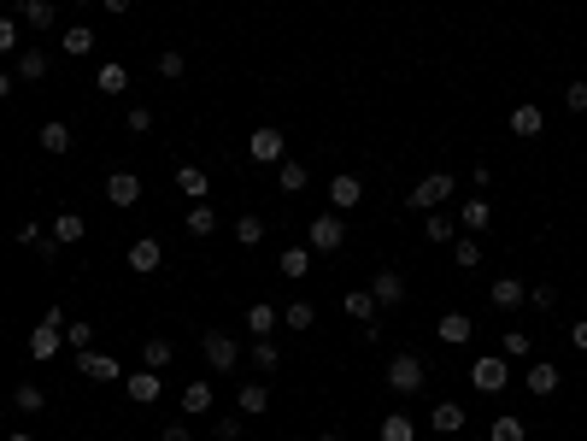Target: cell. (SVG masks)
Wrapping results in <instances>:
<instances>
[{"instance_id":"obj_1","label":"cell","mask_w":587,"mask_h":441,"mask_svg":"<svg viewBox=\"0 0 587 441\" xmlns=\"http://www.w3.org/2000/svg\"><path fill=\"white\" fill-rule=\"evenodd\" d=\"M200 359H206L218 377H229V370L241 365V342L229 336V329H206V336H200Z\"/></svg>"},{"instance_id":"obj_2","label":"cell","mask_w":587,"mask_h":441,"mask_svg":"<svg viewBox=\"0 0 587 441\" xmlns=\"http://www.w3.org/2000/svg\"><path fill=\"white\" fill-rule=\"evenodd\" d=\"M452 188H459V177H447V171H429V177H418V183H411V206H418V212H441V206H447L452 200Z\"/></svg>"},{"instance_id":"obj_3","label":"cell","mask_w":587,"mask_h":441,"mask_svg":"<svg viewBox=\"0 0 587 441\" xmlns=\"http://www.w3.org/2000/svg\"><path fill=\"white\" fill-rule=\"evenodd\" d=\"M423 383H429V370H423L418 354H393V359H388V388H393L400 400H411Z\"/></svg>"},{"instance_id":"obj_4","label":"cell","mask_w":587,"mask_h":441,"mask_svg":"<svg viewBox=\"0 0 587 441\" xmlns=\"http://www.w3.org/2000/svg\"><path fill=\"white\" fill-rule=\"evenodd\" d=\"M505 383H511V359H505V354H482L470 365V388H475V395H500Z\"/></svg>"},{"instance_id":"obj_5","label":"cell","mask_w":587,"mask_h":441,"mask_svg":"<svg viewBox=\"0 0 587 441\" xmlns=\"http://www.w3.org/2000/svg\"><path fill=\"white\" fill-rule=\"evenodd\" d=\"M341 242H347L341 212H318V218L306 224V247H311V254H341Z\"/></svg>"},{"instance_id":"obj_6","label":"cell","mask_w":587,"mask_h":441,"mask_svg":"<svg viewBox=\"0 0 587 441\" xmlns=\"http://www.w3.org/2000/svg\"><path fill=\"white\" fill-rule=\"evenodd\" d=\"M70 365H77V377H88V383H118V377H124V365H118L112 354H100V347L70 354Z\"/></svg>"},{"instance_id":"obj_7","label":"cell","mask_w":587,"mask_h":441,"mask_svg":"<svg viewBox=\"0 0 587 441\" xmlns=\"http://www.w3.org/2000/svg\"><path fill=\"white\" fill-rule=\"evenodd\" d=\"M282 154H288V136H282V129H252L247 136V159L252 165H282Z\"/></svg>"},{"instance_id":"obj_8","label":"cell","mask_w":587,"mask_h":441,"mask_svg":"<svg viewBox=\"0 0 587 441\" xmlns=\"http://www.w3.org/2000/svg\"><path fill=\"white\" fill-rule=\"evenodd\" d=\"M124 395H129V406H159V395H165V377H159V370H129L124 377Z\"/></svg>"},{"instance_id":"obj_9","label":"cell","mask_w":587,"mask_h":441,"mask_svg":"<svg viewBox=\"0 0 587 441\" xmlns=\"http://www.w3.org/2000/svg\"><path fill=\"white\" fill-rule=\"evenodd\" d=\"M124 259H129V270H136V277H153V270L165 265V242H159V236H136Z\"/></svg>"},{"instance_id":"obj_10","label":"cell","mask_w":587,"mask_h":441,"mask_svg":"<svg viewBox=\"0 0 587 441\" xmlns=\"http://www.w3.org/2000/svg\"><path fill=\"white\" fill-rule=\"evenodd\" d=\"M488 300H493V312H517V306H529V283L523 277H500L488 288Z\"/></svg>"},{"instance_id":"obj_11","label":"cell","mask_w":587,"mask_h":441,"mask_svg":"<svg viewBox=\"0 0 587 441\" xmlns=\"http://www.w3.org/2000/svg\"><path fill=\"white\" fill-rule=\"evenodd\" d=\"M488 224H493L488 195H470V200L459 206V229H464V236H488Z\"/></svg>"},{"instance_id":"obj_12","label":"cell","mask_w":587,"mask_h":441,"mask_svg":"<svg viewBox=\"0 0 587 441\" xmlns=\"http://www.w3.org/2000/svg\"><path fill=\"white\" fill-rule=\"evenodd\" d=\"M106 200H112L118 212H129V206L141 200V177L136 171H112V177H106Z\"/></svg>"},{"instance_id":"obj_13","label":"cell","mask_w":587,"mask_h":441,"mask_svg":"<svg viewBox=\"0 0 587 441\" xmlns=\"http://www.w3.org/2000/svg\"><path fill=\"white\" fill-rule=\"evenodd\" d=\"M364 200V177H329V212H352Z\"/></svg>"},{"instance_id":"obj_14","label":"cell","mask_w":587,"mask_h":441,"mask_svg":"<svg viewBox=\"0 0 587 441\" xmlns=\"http://www.w3.org/2000/svg\"><path fill=\"white\" fill-rule=\"evenodd\" d=\"M18 18H24L36 36H47V29L59 24V6H54V0H18Z\"/></svg>"},{"instance_id":"obj_15","label":"cell","mask_w":587,"mask_h":441,"mask_svg":"<svg viewBox=\"0 0 587 441\" xmlns=\"http://www.w3.org/2000/svg\"><path fill=\"white\" fill-rule=\"evenodd\" d=\"M59 342H65V329H54V324H36V329H29V359H36V365L59 359Z\"/></svg>"},{"instance_id":"obj_16","label":"cell","mask_w":587,"mask_h":441,"mask_svg":"<svg viewBox=\"0 0 587 441\" xmlns=\"http://www.w3.org/2000/svg\"><path fill=\"white\" fill-rule=\"evenodd\" d=\"M546 129V112L534 106V100H523V106H511V136H523V142H534Z\"/></svg>"},{"instance_id":"obj_17","label":"cell","mask_w":587,"mask_h":441,"mask_svg":"<svg viewBox=\"0 0 587 441\" xmlns=\"http://www.w3.org/2000/svg\"><path fill=\"white\" fill-rule=\"evenodd\" d=\"M47 236H54L59 247H77V242L88 236V218H83V212H59L54 224H47Z\"/></svg>"},{"instance_id":"obj_18","label":"cell","mask_w":587,"mask_h":441,"mask_svg":"<svg viewBox=\"0 0 587 441\" xmlns=\"http://www.w3.org/2000/svg\"><path fill=\"white\" fill-rule=\"evenodd\" d=\"M277 270L288 277V283H300V277H311V247H306V242L282 247V254H277Z\"/></svg>"},{"instance_id":"obj_19","label":"cell","mask_w":587,"mask_h":441,"mask_svg":"<svg viewBox=\"0 0 587 441\" xmlns=\"http://www.w3.org/2000/svg\"><path fill=\"white\" fill-rule=\"evenodd\" d=\"M370 295H376V306H400L406 300V277L400 270H376L370 277Z\"/></svg>"},{"instance_id":"obj_20","label":"cell","mask_w":587,"mask_h":441,"mask_svg":"<svg viewBox=\"0 0 587 441\" xmlns=\"http://www.w3.org/2000/svg\"><path fill=\"white\" fill-rule=\"evenodd\" d=\"M341 312L347 318H359V324H376V295H370V288H347V295H341Z\"/></svg>"},{"instance_id":"obj_21","label":"cell","mask_w":587,"mask_h":441,"mask_svg":"<svg viewBox=\"0 0 587 441\" xmlns=\"http://www.w3.org/2000/svg\"><path fill=\"white\" fill-rule=\"evenodd\" d=\"M47 65H54V59H47V47H24V54H18V65H12V77H18V83H42Z\"/></svg>"},{"instance_id":"obj_22","label":"cell","mask_w":587,"mask_h":441,"mask_svg":"<svg viewBox=\"0 0 587 441\" xmlns=\"http://www.w3.org/2000/svg\"><path fill=\"white\" fill-rule=\"evenodd\" d=\"M277 324H282V312L270 306V300H252L247 306V336L259 342V336H277Z\"/></svg>"},{"instance_id":"obj_23","label":"cell","mask_w":587,"mask_h":441,"mask_svg":"<svg viewBox=\"0 0 587 441\" xmlns=\"http://www.w3.org/2000/svg\"><path fill=\"white\" fill-rule=\"evenodd\" d=\"M182 229H188L194 242H206L211 229H218V212H211V200H188V218H182Z\"/></svg>"},{"instance_id":"obj_24","label":"cell","mask_w":587,"mask_h":441,"mask_svg":"<svg viewBox=\"0 0 587 441\" xmlns=\"http://www.w3.org/2000/svg\"><path fill=\"white\" fill-rule=\"evenodd\" d=\"M236 412L265 418V412H270V388H265V383H241V388H236Z\"/></svg>"},{"instance_id":"obj_25","label":"cell","mask_w":587,"mask_h":441,"mask_svg":"<svg viewBox=\"0 0 587 441\" xmlns=\"http://www.w3.org/2000/svg\"><path fill=\"white\" fill-rule=\"evenodd\" d=\"M177 195L182 200H206L211 195V177L200 171V165H177Z\"/></svg>"},{"instance_id":"obj_26","label":"cell","mask_w":587,"mask_h":441,"mask_svg":"<svg viewBox=\"0 0 587 441\" xmlns=\"http://www.w3.org/2000/svg\"><path fill=\"white\" fill-rule=\"evenodd\" d=\"M423 242H429V247H452V242H459V218L429 212V218H423Z\"/></svg>"},{"instance_id":"obj_27","label":"cell","mask_w":587,"mask_h":441,"mask_svg":"<svg viewBox=\"0 0 587 441\" xmlns=\"http://www.w3.org/2000/svg\"><path fill=\"white\" fill-rule=\"evenodd\" d=\"M306 183H311V171H306V165H300V159H282V165H277V188H282V195H306Z\"/></svg>"},{"instance_id":"obj_28","label":"cell","mask_w":587,"mask_h":441,"mask_svg":"<svg viewBox=\"0 0 587 441\" xmlns=\"http://www.w3.org/2000/svg\"><path fill=\"white\" fill-rule=\"evenodd\" d=\"M434 336H441V342H447V347H464V342H470V336H475V324H470V318H464V312H447V318H441V324H434Z\"/></svg>"},{"instance_id":"obj_29","label":"cell","mask_w":587,"mask_h":441,"mask_svg":"<svg viewBox=\"0 0 587 441\" xmlns=\"http://www.w3.org/2000/svg\"><path fill=\"white\" fill-rule=\"evenodd\" d=\"M59 47H65L70 59L95 54V24H70V29H59Z\"/></svg>"},{"instance_id":"obj_30","label":"cell","mask_w":587,"mask_h":441,"mask_svg":"<svg viewBox=\"0 0 587 441\" xmlns=\"http://www.w3.org/2000/svg\"><path fill=\"white\" fill-rule=\"evenodd\" d=\"M182 412H211V400H218V395H211V383H206V377H194V383H182Z\"/></svg>"},{"instance_id":"obj_31","label":"cell","mask_w":587,"mask_h":441,"mask_svg":"<svg viewBox=\"0 0 587 441\" xmlns=\"http://www.w3.org/2000/svg\"><path fill=\"white\" fill-rule=\"evenodd\" d=\"M558 383H564L558 365H529V395L534 400H552V395H558Z\"/></svg>"},{"instance_id":"obj_32","label":"cell","mask_w":587,"mask_h":441,"mask_svg":"<svg viewBox=\"0 0 587 441\" xmlns=\"http://www.w3.org/2000/svg\"><path fill=\"white\" fill-rule=\"evenodd\" d=\"M95 88H100V95H124V88H129V71H124V65H118V59H106V65H100V71H95Z\"/></svg>"},{"instance_id":"obj_33","label":"cell","mask_w":587,"mask_h":441,"mask_svg":"<svg viewBox=\"0 0 587 441\" xmlns=\"http://www.w3.org/2000/svg\"><path fill=\"white\" fill-rule=\"evenodd\" d=\"M36 142H42V154H70V142H77V136H70V129L65 124H59V118H54V124H42V129H36Z\"/></svg>"},{"instance_id":"obj_34","label":"cell","mask_w":587,"mask_h":441,"mask_svg":"<svg viewBox=\"0 0 587 441\" xmlns=\"http://www.w3.org/2000/svg\"><path fill=\"white\" fill-rule=\"evenodd\" d=\"M464 424H470V412H464L459 400H441V406H434V429H441V436H459Z\"/></svg>"},{"instance_id":"obj_35","label":"cell","mask_w":587,"mask_h":441,"mask_svg":"<svg viewBox=\"0 0 587 441\" xmlns=\"http://www.w3.org/2000/svg\"><path fill=\"white\" fill-rule=\"evenodd\" d=\"M229 229H236V242H241V247H259V242H265V229H270V224H265L259 212H241Z\"/></svg>"},{"instance_id":"obj_36","label":"cell","mask_w":587,"mask_h":441,"mask_svg":"<svg viewBox=\"0 0 587 441\" xmlns=\"http://www.w3.org/2000/svg\"><path fill=\"white\" fill-rule=\"evenodd\" d=\"M170 359H177V347H170L165 336H147V342H141V365H147V370H165Z\"/></svg>"},{"instance_id":"obj_37","label":"cell","mask_w":587,"mask_h":441,"mask_svg":"<svg viewBox=\"0 0 587 441\" xmlns=\"http://www.w3.org/2000/svg\"><path fill=\"white\" fill-rule=\"evenodd\" d=\"M247 365H252V370H277V365H282V347L270 342V336H259V342L247 347Z\"/></svg>"},{"instance_id":"obj_38","label":"cell","mask_w":587,"mask_h":441,"mask_svg":"<svg viewBox=\"0 0 587 441\" xmlns=\"http://www.w3.org/2000/svg\"><path fill=\"white\" fill-rule=\"evenodd\" d=\"M488 441H529V424H523L517 412H500L493 429H488Z\"/></svg>"},{"instance_id":"obj_39","label":"cell","mask_w":587,"mask_h":441,"mask_svg":"<svg viewBox=\"0 0 587 441\" xmlns=\"http://www.w3.org/2000/svg\"><path fill=\"white\" fill-rule=\"evenodd\" d=\"M282 324H288L294 336H300V329H311V324H318V306H311V300H288V306H282Z\"/></svg>"},{"instance_id":"obj_40","label":"cell","mask_w":587,"mask_h":441,"mask_svg":"<svg viewBox=\"0 0 587 441\" xmlns=\"http://www.w3.org/2000/svg\"><path fill=\"white\" fill-rule=\"evenodd\" d=\"M12 406H18V412H47V388L42 383H18L12 388Z\"/></svg>"},{"instance_id":"obj_41","label":"cell","mask_w":587,"mask_h":441,"mask_svg":"<svg viewBox=\"0 0 587 441\" xmlns=\"http://www.w3.org/2000/svg\"><path fill=\"white\" fill-rule=\"evenodd\" d=\"M452 265H459V270L482 265V236H459V242H452Z\"/></svg>"},{"instance_id":"obj_42","label":"cell","mask_w":587,"mask_h":441,"mask_svg":"<svg viewBox=\"0 0 587 441\" xmlns=\"http://www.w3.org/2000/svg\"><path fill=\"white\" fill-rule=\"evenodd\" d=\"M65 347H70V354L95 347V324H88V318H65Z\"/></svg>"},{"instance_id":"obj_43","label":"cell","mask_w":587,"mask_h":441,"mask_svg":"<svg viewBox=\"0 0 587 441\" xmlns=\"http://www.w3.org/2000/svg\"><path fill=\"white\" fill-rule=\"evenodd\" d=\"M382 441H418V424L406 412H388L382 418Z\"/></svg>"},{"instance_id":"obj_44","label":"cell","mask_w":587,"mask_h":441,"mask_svg":"<svg viewBox=\"0 0 587 441\" xmlns=\"http://www.w3.org/2000/svg\"><path fill=\"white\" fill-rule=\"evenodd\" d=\"M500 354H505V359H529V329L511 324V329L500 336Z\"/></svg>"},{"instance_id":"obj_45","label":"cell","mask_w":587,"mask_h":441,"mask_svg":"<svg viewBox=\"0 0 587 441\" xmlns=\"http://www.w3.org/2000/svg\"><path fill=\"white\" fill-rule=\"evenodd\" d=\"M182 71H188V59H182L177 47H165V54H159V77H165V83H177Z\"/></svg>"},{"instance_id":"obj_46","label":"cell","mask_w":587,"mask_h":441,"mask_svg":"<svg viewBox=\"0 0 587 441\" xmlns=\"http://www.w3.org/2000/svg\"><path fill=\"white\" fill-rule=\"evenodd\" d=\"M124 129H129V136H147V129H153V106H129Z\"/></svg>"},{"instance_id":"obj_47","label":"cell","mask_w":587,"mask_h":441,"mask_svg":"<svg viewBox=\"0 0 587 441\" xmlns=\"http://www.w3.org/2000/svg\"><path fill=\"white\" fill-rule=\"evenodd\" d=\"M211 441H241V412H224L211 424Z\"/></svg>"},{"instance_id":"obj_48","label":"cell","mask_w":587,"mask_h":441,"mask_svg":"<svg viewBox=\"0 0 587 441\" xmlns=\"http://www.w3.org/2000/svg\"><path fill=\"white\" fill-rule=\"evenodd\" d=\"M529 306H534V312H552V306H558V288H552V283H534L529 288Z\"/></svg>"},{"instance_id":"obj_49","label":"cell","mask_w":587,"mask_h":441,"mask_svg":"<svg viewBox=\"0 0 587 441\" xmlns=\"http://www.w3.org/2000/svg\"><path fill=\"white\" fill-rule=\"evenodd\" d=\"M18 36H24V29H18V18H0V59L18 47Z\"/></svg>"},{"instance_id":"obj_50","label":"cell","mask_w":587,"mask_h":441,"mask_svg":"<svg viewBox=\"0 0 587 441\" xmlns=\"http://www.w3.org/2000/svg\"><path fill=\"white\" fill-rule=\"evenodd\" d=\"M564 106H570V112H587V83H564Z\"/></svg>"},{"instance_id":"obj_51","label":"cell","mask_w":587,"mask_h":441,"mask_svg":"<svg viewBox=\"0 0 587 441\" xmlns=\"http://www.w3.org/2000/svg\"><path fill=\"white\" fill-rule=\"evenodd\" d=\"M12 236H18V242H24V247H36V242H42V236H47V229H42V224H18Z\"/></svg>"},{"instance_id":"obj_52","label":"cell","mask_w":587,"mask_h":441,"mask_svg":"<svg viewBox=\"0 0 587 441\" xmlns=\"http://www.w3.org/2000/svg\"><path fill=\"white\" fill-rule=\"evenodd\" d=\"M36 259H42V265H54V259H59V242H54V236H42V242H36Z\"/></svg>"},{"instance_id":"obj_53","label":"cell","mask_w":587,"mask_h":441,"mask_svg":"<svg viewBox=\"0 0 587 441\" xmlns=\"http://www.w3.org/2000/svg\"><path fill=\"white\" fill-rule=\"evenodd\" d=\"M159 441H194V429H188V424H165V429H159Z\"/></svg>"},{"instance_id":"obj_54","label":"cell","mask_w":587,"mask_h":441,"mask_svg":"<svg viewBox=\"0 0 587 441\" xmlns=\"http://www.w3.org/2000/svg\"><path fill=\"white\" fill-rule=\"evenodd\" d=\"M570 347H575V354H587V318H575V324H570Z\"/></svg>"},{"instance_id":"obj_55","label":"cell","mask_w":587,"mask_h":441,"mask_svg":"<svg viewBox=\"0 0 587 441\" xmlns=\"http://www.w3.org/2000/svg\"><path fill=\"white\" fill-rule=\"evenodd\" d=\"M12 88H18V77H12V65H0V100H12Z\"/></svg>"},{"instance_id":"obj_56","label":"cell","mask_w":587,"mask_h":441,"mask_svg":"<svg viewBox=\"0 0 587 441\" xmlns=\"http://www.w3.org/2000/svg\"><path fill=\"white\" fill-rule=\"evenodd\" d=\"M100 6H106V12H112V18H124L129 6H136V0H100Z\"/></svg>"},{"instance_id":"obj_57","label":"cell","mask_w":587,"mask_h":441,"mask_svg":"<svg viewBox=\"0 0 587 441\" xmlns=\"http://www.w3.org/2000/svg\"><path fill=\"white\" fill-rule=\"evenodd\" d=\"M6 441H29V436H24V429H6Z\"/></svg>"},{"instance_id":"obj_58","label":"cell","mask_w":587,"mask_h":441,"mask_svg":"<svg viewBox=\"0 0 587 441\" xmlns=\"http://www.w3.org/2000/svg\"><path fill=\"white\" fill-rule=\"evenodd\" d=\"M318 441H347V436H335V429H323V436H318Z\"/></svg>"},{"instance_id":"obj_59","label":"cell","mask_w":587,"mask_h":441,"mask_svg":"<svg viewBox=\"0 0 587 441\" xmlns=\"http://www.w3.org/2000/svg\"><path fill=\"white\" fill-rule=\"evenodd\" d=\"M70 6H95V0H70Z\"/></svg>"},{"instance_id":"obj_60","label":"cell","mask_w":587,"mask_h":441,"mask_svg":"<svg viewBox=\"0 0 587 441\" xmlns=\"http://www.w3.org/2000/svg\"><path fill=\"white\" fill-rule=\"evenodd\" d=\"M0 424H6V400H0Z\"/></svg>"}]
</instances>
